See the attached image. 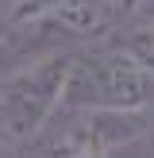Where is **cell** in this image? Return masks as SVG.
<instances>
[{"label":"cell","instance_id":"cell-1","mask_svg":"<svg viewBox=\"0 0 154 158\" xmlns=\"http://www.w3.org/2000/svg\"><path fill=\"white\" fill-rule=\"evenodd\" d=\"M154 100V77L127 50L108 43L73 50L62 93V108H108V112H146Z\"/></svg>","mask_w":154,"mask_h":158},{"label":"cell","instance_id":"cell-2","mask_svg":"<svg viewBox=\"0 0 154 158\" xmlns=\"http://www.w3.org/2000/svg\"><path fill=\"white\" fill-rule=\"evenodd\" d=\"M154 127L150 112L108 108H58L43 131L27 143V158H108L131 151Z\"/></svg>","mask_w":154,"mask_h":158},{"label":"cell","instance_id":"cell-3","mask_svg":"<svg viewBox=\"0 0 154 158\" xmlns=\"http://www.w3.org/2000/svg\"><path fill=\"white\" fill-rule=\"evenodd\" d=\"M73 50H50L19 62L0 77V135L12 147H27L62 108Z\"/></svg>","mask_w":154,"mask_h":158},{"label":"cell","instance_id":"cell-4","mask_svg":"<svg viewBox=\"0 0 154 158\" xmlns=\"http://www.w3.org/2000/svg\"><path fill=\"white\" fill-rule=\"evenodd\" d=\"M112 43L120 46V50H127L131 58L154 77V27H146V23H131V27L123 31L120 39H112Z\"/></svg>","mask_w":154,"mask_h":158},{"label":"cell","instance_id":"cell-5","mask_svg":"<svg viewBox=\"0 0 154 158\" xmlns=\"http://www.w3.org/2000/svg\"><path fill=\"white\" fill-rule=\"evenodd\" d=\"M100 4H104V12L112 15V19H131L135 8H139V0H100Z\"/></svg>","mask_w":154,"mask_h":158},{"label":"cell","instance_id":"cell-6","mask_svg":"<svg viewBox=\"0 0 154 158\" xmlns=\"http://www.w3.org/2000/svg\"><path fill=\"white\" fill-rule=\"evenodd\" d=\"M131 23H146V27H154V0H139L135 15H131Z\"/></svg>","mask_w":154,"mask_h":158},{"label":"cell","instance_id":"cell-7","mask_svg":"<svg viewBox=\"0 0 154 158\" xmlns=\"http://www.w3.org/2000/svg\"><path fill=\"white\" fill-rule=\"evenodd\" d=\"M8 154H12V143H8V139L0 135V158H8Z\"/></svg>","mask_w":154,"mask_h":158}]
</instances>
